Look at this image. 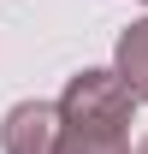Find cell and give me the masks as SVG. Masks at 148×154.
Listing matches in <instances>:
<instances>
[{
    "label": "cell",
    "instance_id": "6da1fadb",
    "mask_svg": "<svg viewBox=\"0 0 148 154\" xmlns=\"http://www.w3.org/2000/svg\"><path fill=\"white\" fill-rule=\"evenodd\" d=\"M125 71H130V77H136V83L148 89V24L125 36Z\"/></svg>",
    "mask_w": 148,
    "mask_h": 154
}]
</instances>
